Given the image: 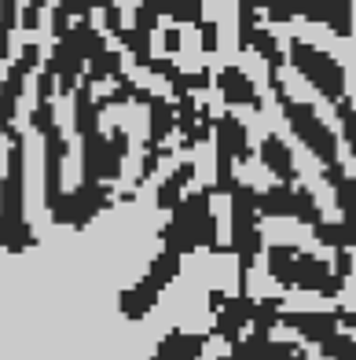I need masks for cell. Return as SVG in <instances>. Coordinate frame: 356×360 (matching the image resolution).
<instances>
[{"mask_svg":"<svg viewBox=\"0 0 356 360\" xmlns=\"http://www.w3.org/2000/svg\"><path fill=\"white\" fill-rule=\"evenodd\" d=\"M298 247H290V243H272L265 247V265H268V276L276 280L279 287L294 290V265H298Z\"/></svg>","mask_w":356,"mask_h":360,"instance_id":"obj_12","label":"cell"},{"mask_svg":"<svg viewBox=\"0 0 356 360\" xmlns=\"http://www.w3.org/2000/svg\"><path fill=\"white\" fill-rule=\"evenodd\" d=\"M294 290L305 294H319V298H342L345 280L334 272V265L319 261L316 254H298V265H294Z\"/></svg>","mask_w":356,"mask_h":360,"instance_id":"obj_2","label":"cell"},{"mask_svg":"<svg viewBox=\"0 0 356 360\" xmlns=\"http://www.w3.org/2000/svg\"><path fill=\"white\" fill-rule=\"evenodd\" d=\"M309 232L319 239V247H331V250H352L356 247V228L345 224V221H319L316 228H309Z\"/></svg>","mask_w":356,"mask_h":360,"instance_id":"obj_15","label":"cell"},{"mask_svg":"<svg viewBox=\"0 0 356 360\" xmlns=\"http://www.w3.org/2000/svg\"><path fill=\"white\" fill-rule=\"evenodd\" d=\"M161 290H166V287L154 283L151 276L143 272V280H140V283H133L128 290H121V294H118V313H121L125 320H133V323H136V320H143V316H147L151 309L158 305V294H161Z\"/></svg>","mask_w":356,"mask_h":360,"instance_id":"obj_10","label":"cell"},{"mask_svg":"<svg viewBox=\"0 0 356 360\" xmlns=\"http://www.w3.org/2000/svg\"><path fill=\"white\" fill-rule=\"evenodd\" d=\"M319 356L323 360H356V338L349 331H338L327 342H319Z\"/></svg>","mask_w":356,"mask_h":360,"instance_id":"obj_17","label":"cell"},{"mask_svg":"<svg viewBox=\"0 0 356 360\" xmlns=\"http://www.w3.org/2000/svg\"><path fill=\"white\" fill-rule=\"evenodd\" d=\"M29 247H37V236L29 221H15V217H0V250L8 254H22Z\"/></svg>","mask_w":356,"mask_h":360,"instance_id":"obj_14","label":"cell"},{"mask_svg":"<svg viewBox=\"0 0 356 360\" xmlns=\"http://www.w3.org/2000/svg\"><path fill=\"white\" fill-rule=\"evenodd\" d=\"M294 221H301L305 228H316L323 221V206L316 199V191L309 184H298V206H294Z\"/></svg>","mask_w":356,"mask_h":360,"instance_id":"obj_16","label":"cell"},{"mask_svg":"<svg viewBox=\"0 0 356 360\" xmlns=\"http://www.w3.org/2000/svg\"><path fill=\"white\" fill-rule=\"evenodd\" d=\"M323 4H349V0H323Z\"/></svg>","mask_w":356,"mask_h":360,"instance_id":"obj_22","label":"cell"},{"mask_svg":"<svg viewBox=\"0 0 356 360\" xmlns=\"http://www.w3.org/2000/svg\"><path fill=\"white\" fill-rule=\"evenodd\" d=\"M279 327H290V331H298L305 342H312V346H319V342H327L331 335L342 331V323H338V309H327V313H305V309H283V320Z\"/></svg>","mask_w":356,"mask_h":360,"instance_id":"obj_5","label":"cell"},{"mask_svg":"<svg viewBox=\"0 0 356 360\" xmlns=\"http://www.w3.org/2000/svg\"><path fill=\"white\" fill-rule=\"evenodd\" d=\"M298 206V184H268L257 188V214L261 217H294Z\"/></svg>","mask_w":356,"mask_h":360,"instance_id":"obj_11","label":"cell"},{"mask_svg":"<svg viewBox=\"0 0 356 360\" xmlns=\"http://www.w3.org/2000/svg\"><path fill=\"white\" fill-rule=\"evenodd\" d=\"M213 188L202 184V188H191L184 195V202L169 214V224L161 228V250H173V254H195V250H209L213 254L220 243H217V214H213Z\"/></svg>","mask_w":356,"mask_h":360,"instance_id":"obj_1","label":"cell"},{"mask_svg":"<svg viewBox=\"0 0 356 360\" xmlns=\"http://www.w3.org/2000/svg\"><path fill=\"white\" fill-rule=\"evenodd\" d=\"M217 360H242V356H239L235 349H228V353H224V356H217Z\"/></svg>","mask_w":356,"mask_h":360,"instance_id":"obj_21","label":"cell"},{"mask_svg":"<svg viewBox=\"0 0 356 360\" xmlns=\"http://www.w3.org/2000/svg\"><path fill=\"white\" fill-rule=\"evenodd\" d=\"M224 302H228V294H224V290H209V309H213V313H220Z\"/></svg>","mask_w":356,"mask_h":360,"instance_id":"obj_20","label":"cell"},{"mask_svg":"<svg viewBox=\"0 0 356 360\" xmlns=\"http://www.w3.org/2000/svg\"><path fill=\"white\" fill-rule=\"evenodd\" d=\"M334 272L342 280H349L352 276V250H334Z\"/></svg>","mask_w":356,"mask_h":360,"instance_id":"obj_18","label":"cell"},{"mask_svg":"<svg viewBox=\"0 0 356 360\" xmlns=\"http://www.w3.org/2000/svg\"><path fill=\"white\" fill-rule=\"evenodd\" d=\"M323 184L334 191V210H338V221H345L356 228V173H349L345 162H338V166H327L319 169Z\"/></svg>","mask_w":356,"mask_h":360,"instance_id":"obj_6","label":"cell"},{"mask_svg":"<svg viewBox=\"0 0 356 360\" xmlns=\"http://www.w3.org/2000/svg\"><path fill=\"white\" fill-rule=\"evenodd\" d=\"M206 346H209L206 331H169L158 342L151 360H202Z\"/></svg>","mask_w":356,"mask_h":360,"instance_id":"obj_9","label":"cell"},{"mask_svg":"<svg viewBox=\"0 0 356 360\" xmlns=\"http://www.w3.org/2000/svg\"><path fill=\"white\" fill-rule=\"evenodd\" d=\"M191 180H195V162L191 158H180L176 166L158 180V191H154V202H158V210H173L184 202V195H187V188H191Z\"/></svg>","mask_w":356,"mask_h":360,"instance_id":"obj_8","label":"cell"},{"mask_svg":"<svg viewBox=\"0 0 356 360\" xmlns=\"http://www.w3.org/2000/svg\"><path fill=\"white\" fill-rule=\"evenodd\" d=\"M338 323H342V327H349V331H356V309L338 305Z\"/></svg>","mask_w":356,"mask_h":360,"instance_id":"obj_19","label":"cell"},{"mask_svg":"<svg viewBox=\"0 0 356 360\" xmlns=\"http://www.w3.org/2000/svg\"><path fill=\"white\" fill-rule=\"evenodd\" d=\"M257 155H261V166L272 173L276 184H298V158L283 133H265L257 140Z\"/></svg>","mask_w":356,"mask_h":360,"instance_id":"obj_3","label":"cell"},{"mask_svg":"<svg viewBox=\"0 0 356 360\" xmlns=\"http://www.w3.org/2000/svg\"><path fill=\"white\" fill-rule=\"evenodd\" d=\"M250 313H253V298L250 294H228V302L217 313L213 320V338H224L228 346H239L246 338V327H250Z\"/></svg>","mask_w":356,"mask_h":360,"instance_id":"obj_4","label":"cell"},{"mask_svg":"<svg viewBox=\"0 0 356 360\" xmlns=\"http://www.w3.org/2000/svg\"><path fill=\"white\" fill-rule=\"evenodd\" d=\"M232 349L242 360H309V349L301 342H276V338H257V335H246Z\"/></svg>","mask_w":356,"mask_h":360,"instance_id":"obj_7","label":"cell"},{"mask_svg":"<svg viewBox=\"0 0 356 360\" xmlns=\"http://www.w3.org/2000/svg\"><path fill=\"white\" fill-rule=\"evenodd\" d=\"M283 320V298H253V313H250V335L257 338H272V331Z\"/></svg>","mask_w":356,"mask_h":360,"instance_id":"obj_13","label":"cell"}]
</instances>
